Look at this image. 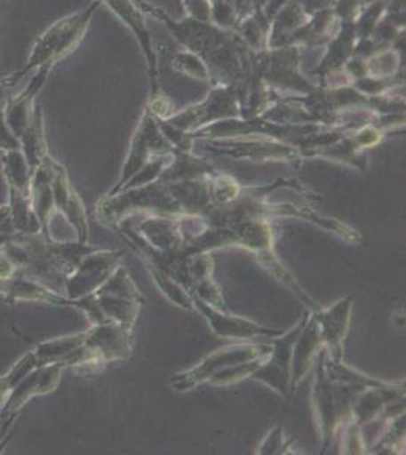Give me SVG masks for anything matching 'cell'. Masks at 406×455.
Instances as JSON below:
<instances>
[{
    "label": "cell",
    "instance_id": "1",
    "mask_svg": "<svg viewBox=\"0 0 406 455\" xmlns=\"http://www.w3.org/2000/svg\"><path fill=\"white\" fill-rule=\"evenodd\" d=\"M92 11L93 8L84 14L66 17L43 32L42 36H38L34 43L31 55L28 58L25 66L20 70L11 73L10 76H6L0 83V94L5 96L8 92L16 87L17 84L26 78L28 73H34L36 68H43V66L53 68L62 57H66L83 36L85 25H87V17L90 16Z\"/></svg>",
    "mask_w": 406,
    "mask_h": 455
},
{
    "label": "cell",
    "instance_id": "2",
    "mask_svg": "<svg viewBox=\"0 0 406 455\" xmlns=\"http://www.w3.org/2000/svg\"><path fill=\"white\" fill-rule=\"evenodd\" d=\"M52 68H53L52 66L36 68V72L32 73V78L29 79L28 85L16 96L6 99L5 108H4L6 124L19 139L31 124L36 96L40 93L43 85L46 84Z\"/></svg>",
    "mask_w": 406,
    "mask_h": 455
},
{
    "label": "cell",
    "instance_id": "3",
    "mask_svg": "<svg viewBox=\"0 0 406 455\" xmlns=\"http://www.w3.org/2000/svg\"><path fill=\"white\" fill-rule=\"evenodd\" d=\"M20 150L25 156L31 172L47 158L46 139H44V117L42 105H36L32 113L31 124L20 137Z\"/></svg>",
    "mask_w": 406,
    "mask_h": 455
},
{
    "label": "cell",
    "instance_id": "4",
    "mask_svg": "<svg viewBox=\"0 0 406 455\" xmlns=\"http://www.w3.org/2000/svg\"><path fill=\"white\" fill-rule=\"evenodd\" d=\"M2 164H4V175L10 184L11 192L29 196L31 195L32 172L25 156L21 154V150L5 152Z\"/></svg>",
    "mask_w": 406,
    "mask_h": 455
},
{
    "label": "cell",
    "instance_id": "5",
    "mask_svg": "<svg viewBox=\"0 0 406 455\" xmlns=\"http://www.w3.org/2000/svg\"><path fill=\"white\" fill-rule=\"evenodd\" d=\"M20 139L11 131L6 124L4 109H0V149L10 152V150H20Z\"/></svg>",
    "mask_w": 406,
    "mask_h": 455
},
{
    "label": "cell",
    "instance_id": "6",
    "mask_svg": "<svg viewBox=\"0 0 406 455\" xmlns=\"http://www.w3.org/2000/svg\"><path fill=\"white\" fill-rule=\"evenodd\" d=\"M2 99H4V96H0V100H2Z\"/></svg>",
    "mask_w": 406,
    "mask_h": 455
}]
</instances>
